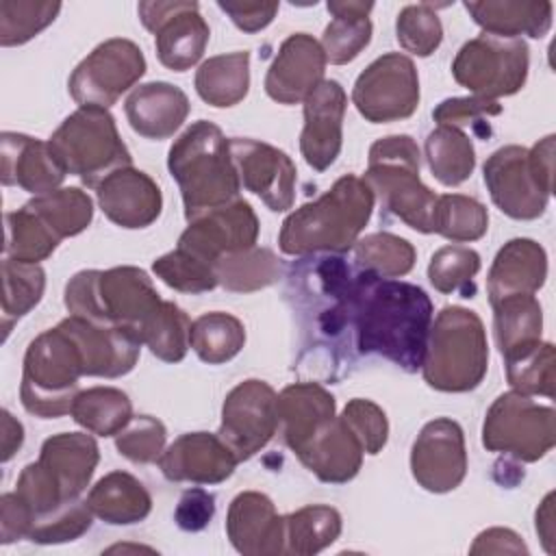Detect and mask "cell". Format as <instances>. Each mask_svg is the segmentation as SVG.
<instances>
[{
  "label": "cell",
  "instance_id": "cell-1",
  "mask_svg": "<svg viewBox=\"0 0 556 556\" xmlns=\"http://www.w3.org/2000/svg\"><path fill=\"white\" fill-rule=\"evenodd\" d=\"M432 300L410 282L358 269L350 295V326L361 354L382 356L404 371L421 367L432 324Z\"/></svg>",
  "mask_w": 556,
  "mask_h": 556
},
{
  "label": "cell",
  "instance_id": "cell-2",
  "mask_svg": "<svg viewBox=\"0 0 556 556\" xmlns=\"http://www.w3.org/2000/svg\"><path fill=\"white\" fill-rule=\"evenodd\" d=\"M376 195L365 178L345 174L313 202L291 211L282 222L278 245L289 256L343 254L367 226Z\"/></svg>",
  "mask_w": 556,
  "mask_h": 556
},
{
  "label": "cell",
  "instance_id": "cell-3",
  "mask_svg": "<svg viewBox=\"0 0 556 556\" xmlns=\"http://www.w3.org/2000/svg\"><path fill=\"white\" fill-rule=\"evenodd\" d=\"M98 463L100 447L91 434L59 432L48 437L39 458L28 463L15 482V493L30 515V530L63 506L80 500Z\"/></svg>",
  "mask_w": 556,
  "mask_h": 556
},
{
  "label": "cell",
  "instance_id": "cell-4",
  "mask_svg": "<svg viewBox=\"0 0 556 556\" xmlns=\"http://www.w3.org/2000/svg\"><path fill=\"white\" fill-rule=\"evenodd\" d=\"M167 169L176 180L187 222L239 198L241 180L228 139L213 122L198 119L172 143Z\"/></svg>",
  "mask_w": 556,
  "mask_h": 556
},
{
  "label": "cell",
  "instance_id": "cell-5",
  "mask_svg": "<svg viewBox=\"0 0 556 556\" xmlns=\"http://www.w3.org/2000/svg\"><path fill=\"white\" fill-rule=\"evenodd\" d=\"M63 302L70 315L130 328L139 339L146 321L163 304L152 278L135 265L74 274L65 285Z\"/></svg>",
  "mask_w": 556,
  "mask_h": 556
},
{
  "label": "cell",
  "instance_id": "cell-6",
  "mask_svg": "<svg viewBox=\"0 0 556 556\" xmlns=\"http://www.w3.org/2000/svg\"><path fill=\"white\" fill-rule=\"evenodd\" d=\"M489 343L482 319L465 306H445L430 324L421 374L443 393L473 391L486 376Z\"/></svg>",
  "mask_w": 556,
  "mask_h": 556
},
{
  "label": "cell",
  "instance_id": "cell-7",
  "mask_svg": "<svg viewBox=\"0 0 556 556\" xmlns=\"http://www.w3.org/2000/svg\"><path fill=\"white\" fill-rule=\"evenodd\" d=\"M419 148L410 135H389L371 143L365 182L382 208L417 232H432L437 193L419 178Z\"/></svg>",
  "mask_w": 556,
  "mask_h": 556
},
{
  "label": "cell",
  "instance_id": "cell-8",
  "mask_svg": "<svg viewBox=\"0 0 556 556\" xmlns=\"http://www.w3.org/2000/svg\"><path fill=\"white\" fill-rule=\"evenodd\" d=\"M85 376L83 356L70 332L56 324L37 334L24 354L20 400L41 419H56L72 410L78 380Z\"/></svg>",
  "mask_w": 556,
  "mask_h": 556
},
{
  "label": "cell",
  "instance_id": "cell-9",
  "mask_svg": "<svg viewBox=\"0 0 556 556\" xmlns=\"http://www.w3.org/2000/svg\"><path fill=\"white\" fill-rule=\"evenodd\" d=\"M48 146L65 174L78 176L91 189L115 169L132 165L115 117L102 106H78L50 135Z\"/></svg>",
  "mask_w": 556,
  "mask_h": 556
},
{
  "label": "cell",
  "instance_id": "cell-10",
  "mask_svg": "<svg viewBox=\"0 0 556 556\" xmlns=\"http://www.w3.org/2000/svg\"><path fill=\"white\" fill-rule=\"evenodd\" d=\"M482 445L517 463H536L556 445V410L519 391L502 393L486 410Z\"/></svg>",
  "mask_w": 556,
  "mask_h": 556
},
{
  "label": "cell",
  "instance_id": "cell-11",
  "mask_svg": "<svg viewBox=\"0 0 556 556\" xmlns=\"http://www.w3.org/2000/svg\"><path fill=\"white\" fill-rule=\"evenodd\" d=\"M530 50L523 39L482 33L460 46L452 61L454 80L478 98L497 100L523 89Z\"/></svg>",
  "mask_w": 556,
  "mask_h": 556
},
{
  "label": "cell",
  "instance_id": "cell-12",
  "mask_svg": "<svg viewBox=\"0 0 556 556\" xmlns=\"http://www.w3.org/2000/svg\"><path fill=\"white\" fill-rule=\"evenodd\" d=\"M146 74L143 50L124 37L98 43L72 72L67 89L78 106H113Z\"/></svg>",
  "mask_w": 556,
  "mask_h": 556
},
{
  "label": "cell",
  "instance_id": "cell-13",
  "mask_svg": "<svg viewBox=\"0 0 556 556\" xmlns=\"http://www.w3.org/2000/svg\"><path fill=\"white\" fill-rule=\"evenodd\" d=\"M352 102L371 124L408 119L419 106V76L410 56L387 52L354 80Z\"/></svg>",
  "mask_w": 556,
  "mask_h": 556
},
{
  "label": "cell",
  "instance_id": "cell-14",
  "mask_svg": "<svg viewBox=\"0 0 556 556\" xmlns=\"http://www.w3.org/2000/svg\"><path fill=\"white\" fill-rule=\"evenodd\" d=\"M278 428V393L265 380H241L224 397L217 434L239 463L258 454L274 439Z\"/></svg>",
  "mask_w": 556,
  "mask_h": 556
},
{
  "label": "cell",
  "instance_id": "cell-15",
  "mask_svg": "<svg viewBox=\"0 0 556 556\" xmlns=\"http://www.w3.org/2000/svg\"><path fill=\"white\" fill-rule=\"evenodd\" d=\"M141 24L154 33L161 65L172 72L193 67L211 39V28L200 15V4L189 0H148L137 4Z\"/></svg>",
  "mask_w": 556,
  "mask_h": 556
},
{
  "label": "cell",
  "instance_id": "cell-16",
  "mask_svg": "<svg viewBox=\"0 0 556 556\" xmlns=\"http://www.w3.org/2000/svg\"><path fill=\"white\" fill-rule=\"evenodd\" d=\"M410 473L430 493H450L467 476V447L458 421L437 417L428 421L410 447Z\"/></svg>",
  "mask_w": 556,
  "mask_h": 556
},
{
  "label": "cell",
  "instance_id": "cell-17",
  "mask_svg": "<svg viewBox=\"0 0 556 556\" xmlns=\"http://www.w3.org/2000/svg\"><path fill=\"white\" fill-rule=\"evenodd\" d=\"M484 185L493 204L513 219H536L545 213L549 193L536 182L528 148L502 146L497 148L482 167Z\"/></svg>",
  "mask_w": 556,
  "mask_h": 556
},
{
  "label": "cell",
  "instance_id": "cell-18",
  "mask_svg": "<svg viewBox=\"0 0 556 556\" xmlns=\"http://www.w3.org/2000/svg\"><path fill=\"white\" fill-rule=\"evenodd\" d=\"M241 185L258 195L274 213L289 211L295 202V163L287 152L258 139H228Z\"/></svg>",
  "mask_w": 556,
  "mask_h": 556
},
{
  "label": "cell",
  "instance_id": "cell-19",
  "mask_svg": "<svg viewBox=\"0 0 556 556\" xmlns=\"http://www.w3.org/2000/svg\"><path fill=\"white\" fill-rule=\"evenodd\" d=\"M258 228V217L250 202L237 198L189 219V226L178 237V248L193 252L215 267L222 256L256 245Z\"/></svg>",
  "mask_w": 556,
  "mask_h": 556
},
{
  "label": "cell",
  "instance_id": "cell-20",
  "mask_svg": "<svg viewBox=\"0 0 556 556\" xmlns=\"http://www.w3.org/2000/svg\"><path fill=\"white\" fill-rule=\"evenodd\" d=\"M59 324L78 345L85 376L119 378L135 369L143 343L130 328L98 324L76 315H70Z\"/></svg>",
  "mask_w": 556,
  "mask_h": 556
},
{
  "label": "cell",
  "instance_id": "cell-21",
  "mask_svg": "<svg viewBox=\"0 0 556 556\" xmlns=\"http://www.w3.org/2000/svg\"><path fill=\"white\" fill-rule=\"evenodd\" d=\"M348 96L339 80L324 78L304 100V128L300 152L315 172L328 169L343 146V115Z\"/></svg>",
  "mask_w": 556,
  "mask_h": 556
},
{
  "label": "cell",
  "instance_id": "cell-22",
  "mask_svg": "<svg viewBox=\"0 0 556 556\" xmlns=\"http://www.w3.org/2000/svg\"><path fill=\"white\" fill-rule=\"evenodd\" d=\"M291 452L315 478L328 484L350 482L358 473L365 456L363 445L341 415L317 424Z\"/></svg>",
  "mask_w": 556,
  "mask_h": 556
},
{
  "label": "cell",
  "instance_id": "cell-23",
  "mask_svg": "<svg viewBox=\"0 0 556 556\" xmlns=\"http://www.w3.org/2000/svg\"><path fill=\"white\" fill-rule=\"evenodd\" d=\"M326 54L321 43L308 33L289 35L274 56L265 91L278 104H300L324 80Z\"/></svg>",
  "mask_w": 556,
  "mask_h": 556
},
{
  "label": "cell",
  "instance_id": "cell-24",
  "mask_svg": "<svg viewBox=\"0 0 556 556\" xmlns=\"http://www.w3.org/2000/svg\"><path fill=\"white\" fill-rule=\"evenodd\" d=\"M237 465L232 450L211 432H185L159 458L167 480L191 484H219L235 473Z\"/></svg>",
  "mask_w": 556,
  "mask_h": 556
},
{
  "label": "cell",
  "instance_id": "cell-25",
  "mask_svg": "<svg viewBox=\"0 0 556 556\" xmlns=\"http://www.w3.org/2000/svg\"><path fill=\"white\" fill-rule=\"evenodd\" d=\"M96 198L109 222L128 230L148 228L163 211L159 185L152 176L132 165L109 174L96 187Z\"/></svg>",
  "mask_w": 556,
  "mask_h": 556
},
{
  "label": "cell",
  "instance_id": "cell-26",
  "mask_svg": "<svg viewBox=\"0 0 556 556\" xmlns=\"http://www.w3.org/2000/svg\"><path fill=\"white\" fill-rule=\"evenodd\" d=\"M226 536L243 556H278L285 554V517L265 493L243 491L228 506Z\"/></svg>",
  "mask_w": 556,
  "mask_h": 556
},
{
  "label": "cell",
  "instance_id": "cell-27",
  "mask_svg": "<svg viewBox=\"0 0 556 556\" xmlns=\"http://www.w3.org/2000/svg\"><path fill=\"white\" fill-rule=\"evenodd\" d=\"M0 161L2 185L20 187L35 195L59 189L67 176L54 159L48 141L24 132L4 130L0 135Z\"/></svg>",
  "mask_w": 556,
  "mask_h": 556
},
{
  "label": "cell",
  "instance_id": "cell-28",
  "mask_svg": "<svg viewBox=\"0 0 556 556\" xmlns=\"http://www.w3.org/2000/svg\"><path fill=\"white\" fill-rule=\"evenodd\" d=\"M130 128L146 139H169L185 124L191 104L187 93L165 80L135 87L124 102Z\"/></svg>",
  "mask_w": 556,
  "mask_h": 556
},
{
  "label": "cell",
  "instance_id": "cell-29",
  "mask_svg": "<svg viewBox=\"0 0 556 556\" xmlns=\"http://www.w3.org/2000/svg\"><path fill=\"white\" fill-rule=\"evenodd\" d=\"M547 278V252L528 237L506 241L493 258L486 276L489 302L495 304L508 295H534Z\"/></svg>",
  "mask_w": 556,
  "mask_h": 556
},
{
  "label": "cell",
  "instance_id": "cell-30",
  "mask_svg": "<svg viewBox=\"0 0 556 556\" xmlns=\"http://www.w3.org/2000/svg\"><path fill=\"white\" fill-rule=\"evenodd\" d=\"M463 7L484 33L497 37L541 39L552 28L554 4L547 0H480Z\"/></svg>",
  "mask_w": 556,
  "mask_h": 556
},
{
  "label": "cell",
  "instance_id": "cell-31",
  "mask_svg": "<svg viewBox=\"0 0 556 556\" xmlns=\"http://www.w3.org/2000/svg\"><path fill=\"white\" fill-rule=\"evenodd\" d=\"M93 517L111 526H130L143 521L152 510V497L141 480L128 471L102 476L85 497Z\"/></svg>",
  "mask_w": 556,
  "mask_h": 556
},
{
  "label": "cell",
  "instance_id": "cell-32",
  "mask_svg": "<svg viewBox=\"0 0 556 556\" xmlns=\"http://www.w3.org/2000/svg\"><path fill=\"white\" fill-rule=\"evenodd\" d=\"M326 9L332 15V22L324 28L319 43L328 63L345 65L354 61L371 41L374 26L369 13L374 2L330 0Z\"/></svg>",
  "mask_w": 556,
  "mask_h": 556
},
{
  "label": "cell",
  "instance_id": "cell-33",
  "mask_svg": "<svg viewBox=\"0 0 556 556\" xmlns=\"http://www.w3.org/2000/svg\"><path fill=\"white\" fill-rule=\"evenodd\" d=\"M332 415H337L334 395L319 382H293L278 393V419L289 447Z\"/></svg>",
  "mask_w": 556,
  "mask_h": 556
},
{
  "label": "cell",
  "instance_id": "cell-34",
  "mask_svg": "<svg viewBox=\"0 0 556 556\" xmlns=\"http://www.w3.org/2000/svg\"><path fill=\"white\" fill-rule=\"evenodd\" d=\"M193 85L198 96L215 109L239 104L250 91V52L237 50L206 59Z\"/></svg>",
  "mask_w": 556,
  "mask_h": 556
},
{
  "label": "cell",
  "instance_id": "cell-35",
  "mask_svg": "<svg viewBox=\"0 0 556 556\" xmlns=\"http://www.w3.org/2000/svg\"><path fill=\"white\" fill-rule=\"evenodd\" d=\"M343 530L341 513L328 504H308L285 515V554L313 556L330 547Z\"/></svg>",
  "mask_w": 556,
  "mask_h": 556
},
{
  "label": "cell",
  "instance_id": "cell-36",
  "mask_svg": "<svg viewBox=\"0 0 556 556\" xmlns=\"http://www.w3.org/2000/svg\"><path fill=\"white\" fill-rule=\"evenodd\" d=\"M424 154L432 176L445 187L463 185L476 167L471 137L454 126H437L428 132Z\"/></svg>",
  "mask_w": 556,
  "mask_h": 556
},
{
  "label": "cell",
  "instance_id": "cell-37",
  "mask_svg": "<svg viewBox=\"0 0 556 556\" xmlns=\"http://www.w3.org/2000/svg\"><path fill=\"white\" fill-rule=\"evenodd\" d=\"M70 415L91 434L115 437L132 419V402L122 389L91 387L78 391Z\"/></svg>",
  "mask_w": 556,
  "mask_h": 556
},
{
  "label": "cell",
  "instance_id": "cell-38",
  "mask_svg": "<svg viewBox=\"0 0 556 556\" xmlns=\"http://www.w3.org/2000/svg\"><path fill=\"white\" fill-rule=\"evenodd\" d=\"M280 274V258L269 248L258 245L226 254L215 263L217 285L232 293H252L271 287Z\"/></svg>",
  "mask_w": 556,
  "mask_h": 556
},
{
  "label": "cell",
  "instance_id": "cell-39",
  "mask_svg": "<svg viewBox=\"0 0 556 556\" xmlns=\"http://www.w3.org/2000/svg\"><path fill=\"white\" fill-rule=\"evenodd\" d=\"M245 345V326L239 317L211 311L191 321L189 348L200 361L208 365H222L232 361Z\"/></svg>",
  "mask_w": 556,
  "mask_h": 556
},
{
  "label": "cell",
  "instance_id": "cell-40",
  "mask_svg": "<svg viewBox=\"0 0 556 556\" xmlns=\"http://www.w3.org/2000/svg\"><path fill=\"white\" fill-rule=\"evenodd\" d=\"M506 380L513 391L523 395L554 397L556 387V352L552 343L534 341L504 354Z\"/></svg>",
  "mask_w": 556,
  "mask_h": 556
},
{
  "label": "cell",
  "instance_id": "cell-41",
  "mask_svg": "<svg viewBox=\"0 0 556 556\" xmlns=\"http://www.w3.org/2000/svg\"><path fill=\"white\" fill-rule=\"evenodd\" d=\"M493 306V334L500 354L541 341L543 308L534 295H508Z\"/></svg>",
  "mask_w": 556,
  "mask_h": 556
},
{
  "label": "cell",
  "instance_id": "cell-42",
  "mask_svg": "<svg viewBox=\"0 0 556 556\" xmlns=\"http://www.w3.org/2000/svg\"><path fill=\"white\" fill-rule=\"evenodd\" d=\"M46 271L39 263H20L2 258V330L4 339L11 326L28 315L43 298Z\"/></svg>",
  "mask_w": 556,
  "mask_h": 556
},
{
  "label": "cell",
  "instance_id": "cell-43",
  "mask_svg": "<svg viewBox=\"0 0 556 556\" xmlns=\"http://www.w3.org/2000/svg\"><path fill=\"white\" fill-rule=\"evenodd\" d=\"M48 228L63 241L89 228L93 219V202L78 187H59L50 193L35 195L26 202Z\"/></svg>",
  "mask_w": 556,
  "mask_h": 556
},
{
  "label": "cell",
  "instance_id": "cell-44",
  "mask_svg": "<svg viewBox=\"0 0 556 556\" xmlns=\"http://www.w3.org/2000/svg\"><path fill=\"white\" fill-rule=\"evenodd\" d=\"M7 239H4V256L20 263H41L46 261L61 239L48 228V224L24 204L17 211L7 213Z\"/></svg>",
  "mask_w": 556,
  "mask_h": 556
},
{
  "label": "cell",
  "instance_id": "cell-45",
  "mask_svg": "<svg viewBox=\"0 0 556 556\" xmlns=\"http://www.w3.org/2000/svg\"><path fill=\"white\" fill-rule=\"evenodd\" d=\"M486 228L489 213L480 200L465 193L437 195L432 213V232L456 243H469L484 237Z\"/></svg>",
  "mask_w": 556,
  "mask_h": 556
},
{
  "label": "cell",
  "instance_id": "cell-46",
  "mask_svg": "<svg viewBox=\"0 0 556 556\" xmlns=\"http://www.w3.org/2000/svg\"><path fill=\"white\" fill-rule=\"evenodd\" d=\"M356 267L378 278H402L415 267L417 252L410 241L393 232H371L354 243Z\"/></svg>",
  "mask_w": 556,
  "mask_h": 556
},
{
  "label": "cell",
  "instance_id": "cell-47",
  "mask_svg": "<svg viewBox=\"0 0 556 556\" xmlns=\"http://www.w3.org/2000/svg\"><path fill=\"white\" fill-rule=\"evenodd\" d=\"M191 319L174 302L163 300L159 311L141 328V343L163 363H180L189 350Z\"/></svg>",
  "mask_w": 556,
  "mask_h": 556
},
{
  "label": "cell",
  "instance_id": "cell-48",
  "mask_svg": "<svg viewBox=\"0 0 556 556\" xmlns=\"http://www.w3.org/2000/svg\"><path fill=\"white\" fill-rule=\"evenodd\" d=\"M480 254L467 245H443L428 263V280L439 293L471 298L473 278L480 271Z\"/></svg>",
  "mask_w": 556,
  "mask_h": 556
},
{
  "label": "cell",
  "instance_id": "cell-49",
  "mask_svg": "<svg viewBox=\"0 0 556 556\" xmlns=\"http://www.w3.org/2000/svg\"><path fill=\"white\" fill-rule=\"evenodd\" d=\"M61 2H35V0H0V46H22L48 28L59 11Z\"/></svg>",
  "mask_w": 556,
  "mask_h": 556
},
{
  "label": "cell",
  "instance_id": "cell-50",
  "mask_svg": "<svg viewBox=\"0 0 556 556\" xmlns=\"http://www.w3.org/2000/svg\"><path fill=\"white\" fill-rule=\"evenodd\" d=\"M152 271L167 287L180 293H204L217 287L215 267L185 248H174L152 263Z\"/></svg>",
  "mask_w": 556,
  "mask_h": 556
},
{
  "label": "cell",
  "instance_id": "cell-51",
  "mask_svg": "<svg viewBox=\"0 0 556 556\" xmlns=\"http://www.w3.org/2000/svg\"><path fill=\"white\" fill-rule=\"evenodd\" d=\"M395 37L406 52L430 56L443 41V24L437 15V7L430 2L406 4L395 20Z\"/></svg>",
  "mask_w": 556,
  "mask_h": 556
},
{
  "label": "cell",
  "instance_id": "cell-52",
  "mask_svg": "<svg viewBox=\"0 0 556 556\" xmlns=\"http://www.w3.org/2000/svg\"><path fill=\"white\" fill-rule=\"evenodd\" d=\"M165 441H167V430L163 421L152 415L132 417L115 434L117 452L137 465L159 463L161 454L165 452Z\"/></svg>",
  "mask_w": 556,
  "mask_h": 556
},
{
  "label": "cell",
  "instance_id": "cell-53",
  "mask_svg": "<svg viewBox=\"0 0 556 556\" xmlns=\"http://www.w3.org/2000/svg\"><path fill=\"white\" fill-rule=\"evenodd\" d=\"M502 113V104L497 100H486L478 96L465 98H447L434 111L432 117L437 126H454V128H469L473 135L486 139L491 137V117Z\"/></svg>",
  "mask_w": 556,
  "mask_h": 556
},
{
  "label": "cell",
  "instance_id": "cell-54",
  "mask_svg": "<svg viewBox=\"0 0 556 556\" xmlns=\"http://www.w3.org/2000/svg\"><path fill=\"white\" fill-rule=\"evenodd\" d=\"M348 428L354 432L365 454L376 456L389 441V419L387 413L371 400L354 397L343 406L341 413Z\"/></svg>",
  "mask_w": 556,
  "mask_h": 556
},
{
  "label": "cell",
  "instance_id": "cell-55",
  "mask_svg": "<svg viewBox=\"0 0 556 556\" xmlns=\"http://www.w3.org/2000/svg\"><path fill=\"white\" fill-rule=\"evenodd\" d=\"M93 523V513L89 510L85 500H76L61 508L59 513L50 515L48 519L39 521L28 539L39 545H56V543H70L80 539Z\"/></svg>",
  "mask_w": 556,
  "mask_h": 556
},
{
  "label": "cell",
  "instance_id": "cell-56",
  "mask_svg": "<svg viewBox=\"0 0 556 556\" xmlns=\"http://www.w3.org/2000/svg\"><path fill=\"white\" fill-rule=\"evenodd\" d=\"M215 515V497L206 489L193 486L187 489L174 510V521L185 532H200L204 530Z\"/></svg>",
  "mask_w": 556,
  "mask_h": 556
},
{
  "label": "cell",
  "instance_id": "cell-57",
  "mask_svg": "<svg viewBox=\"0 0 556 556\" xmlns=\"http://www.w3.org/2000/svg\"><path fill=\"white\" fill-rule=\"evenodd\" d=\"M217 7L232 20V24L243 33H258L271 24L280 4L278 2H224Z\"/></svg>",
  "mask_w": 556,
  "mask_h": 556
},
{
  "label": "cell",
  "instance_id": "cell-58",
  "mask_svg": "<svg viewBox=\"0 0 556 556\" xmlns=\"http://www.w3.org/2000/svg\"><path fill=\"white\" fill-rule=\"evenodd\" d=\"M30 530V515L15 491L0 497V543L9 545L13 541L26 539Z\"/></svg>",
  "mask_w": 556,
  "mask_h": 556
},
{
  "label": "cell",
  "instance_id": "cell-59",
  "mask_svg": "<svg viewBox=\"0 0 556 556\" xmlns=\"http://www.w3.org/2000/svg\"><path fill=\"white\" fill-rule=\"evenodd\" d=\"M469 552L471 554H528V547L521 541V536L510 528H489L476 536Z\"/></svg>",
  "mask_w": 556,
  "mask_h": 556
},
{
  "label": "cell",
  "instance_id": "cell-60",
  "mask_svg": "<svg viewBox=\"0 0 556 556\" xmlns=\"http://www.w3.org/2000/svg\"><path fill=\"white\" fill-rule=\"evenodd\" d=\"M528 159L536 182L552 195L554 189V135L539 139L532 148H528Z\"/></svg>",
  "mask_w": 556,
  "mask_h": 556
},
{
  "label": "cell",
  "instance_id": "cell-61",
  "mask_svg": "<svg viewBox=\"0 0 556 556\" xmlns=\"http://www.w3.org/2000/svg\"><path fill=\"white\" fill-rule=\"evenodd\" d=\"M0 432H2L0 434V460L9 463L24 443V426L7 408L2 410Z\"/></svg>",
  "mask_w": 556,
  "mask_h": 556
},
{
  "label": "cell",
  "instance_id": "cell-62",
  "mask_svg": "<svg viewBox=\"0 0 556 556\" xmlns=\"http://www.w3.org/2000/svg\"><path fill=\"white\" fill-rule=\"evenodd\" d=\"M536 534L545 552L554 554V493H547L541 506L536 508Z\"/></svg>",
  "mask_w": 556,
  "mask_h": 556
}]
</instances>
